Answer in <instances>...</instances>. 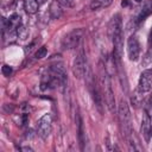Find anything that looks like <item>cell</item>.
<instances>
[{
	"instance_id": "obj_1",
	"label": "cell",
	"mask_w": 152,
	"mask_h": 152,
	"mask_svg": "<svg viewBox=\"0 0 152 152\" xmlns=\"http://www.w3.org/2000/svg\"><path fill=\"white\" fill-rule=\"evenodd\" d=\"M118 115H119V121H120V127H121V132L122 135L126 138V140L128 141L129 148L133 150L134 148V144L132 141L133 138V129H132V125H131V114H129V108L128 104L125 100H121L118 107Z\"/></svg>"
},
{
	"instance_id": "obj_2",
	"label": "cell",
	"mask_w": 152,
	"mask_h": 152,
	"mask_svg": "<svg viewBox=\"0 0 152 152\" xmlns=\"http://www.w3.org/2000/svg\"><path fill=\"white\" fill-rule=\"evenodd\" d=\"M100 74H101V86H102V90H103V96L107 103V107L109 109V112L114 113L115 112V97H114V91L112 88V82H110V77L107 74L106 68L103 66L102 63H100Z\"/></svg>"
},
{
	"instance_id": "obj_3",
	"label": "cell",
	"mask_w": 152,
	"mask_h": 152,
	"mask_svg": "<svg viewBox=\"0 0 152 152\" xmlns=\"http://www.w3.org/2000/svg\"><path fill=\"white\" fill-rule=\"evenodd\" d=\"M82 36H83V30L82 28H76V30L69 32L63 38L62 46L64 49H74L76 46H78V44L82 39Z\"/></svg>"
},
{
	"instance_id": "obj_4",
	"label": "cell",
	"mask_w": 152,
	"mask_h": 152,
	"mask_svg": "<svg viewBox=\"0 0 152 152\" xmlns=\"http://www.w3.org/2000/svg\"><path fill=\"white\" fill-rule=\"evenodd\" d=\"M51 125H52V118L50 114H44L38 121H37V133L43 139H46L51 132Z\"/></svg>"
},
{
	"instance_id": "obj_5",
	"label": "cell",
	"mask_w": 152,
	"mask_h": 152,
	"mask_svg": "<svg viewBox=\"0 0 152 152\" xmlns=\"http://www.w3.org/2000/svg\"><path fill=\"white\" fill-rule=\"evenodd\" d=\"M127 53L131 61H138L140 55V44L135 36H131L127 39Z\"/></svg>"
},
{
	"instance_id": "obj_6",
	"label": "cell",
	"mask_w": 152,
	"mask_h": 152,
	"mask_svg": "<svg viewBox=\"0 0 152 152\" xmlns=\"http://www.w3.org/2000/svg\"><path fill=\"white\" fill-rule=\"evenodd\" d=\"M72 72H74L75 77H77V78H81L84 75V72H86V58H84L83 52L78 53L76 56V58L74 59Z\"/></svg>"
},
{
	"instance_id": "obj_7",
	"label": "cell",
	"mask_w": 152,
	"mask_h": 152,
	"mask_svg": "<svg viewBox=\"0 0 152 152\" xmlns=\"http://www.w3.org/2000/svg\"><path fill=\"white\" fill-rule=\"evenodd\" d=\"M138 88H139L142 93L151 90V88H152V70L147 69V70H144V71L140 74Z\"/></svg>"
},
{
	"instance_id": "obj_8",
	"label": "cell",
	"mask_w": 152,
	"mask_h": 152,
	"mask_svg": "<svg viewBox=\"0 0 152 152\" xmlns=\"http://www.w3.org/2000/svg\"><path fill=\"white\" fill-rule=\"evenodd\" d=\"M141 133L146 141H150V138L152 135V118L147 112L142 114L141 119Z\"/></svg>"
},
{
	"instance_id": "obj_9",
	"label": "cell",
	"mask_w": 152,
	"mask_h": 152,
	"mask_svg": "<svg viewBox=\"0 0 152 152\" xmlns=\"http://www.w3.org/2000/svg\"><path fill=\"white\" fill-rule=\"evenodd\" d=\"M115 68H116V71H118V76H119V81H120V84H121V88L124 89V91L127 94L128 93V81H127V77H126V72H125V69L122 68V63H116L114 64Z\"/></svg>"
},
{
	"instance_id": "obj_10",
	"label": "cell",
	"mask_w": 152,
	"mask_h": 152,
	"mask_svg": "<svg viewBox=\"0 0 152 152\" xmlns=\"http://www.w3.org/2000/svg\"><path fill=\"white\" fill-rule=\"evenodd\" d=\"M62 5L57 1V0H52L50 2V6H49V13H50V17L51 19H59L63 14V11H62Z\"/></svg>"
},
{
	"instance_id": "obj_11",
	"label": "cell",
	"mask_w": 152,
	"mask_h": 152,
	"mask_svg": "<svg viewBox=\"0 0 152 152\" xmlns=\"http://www.w3.org/2000/svg\"><path fill=\"white\" fill-rule=\"evenodd\" d=\"M90 90H91V95H93V100L97 107V109L102 113V95L100 94V90L97 88V86L95 83L90 84Z\"/></svg>"
},
{
	"instance_id": "obj_12",
	"label": "cell",
	"mask_w": 152,
	"mask_h": 152,
	"mask_svg": "<svg viewBox=\"0 0 152 152\" xmlns=\"http://www.w3.org/2000/svg\"><path fill=\"white\" fill-rule=\"evenodd\" d=\"M24 7L28 14H34L38 11L39 4L37 0H24Z\"/></svg>"
},
{
	"instance_id": "obj_13",
	"label": "cell",
	"mask_w": 152,
	"mask_h": 152,
	"mask_svg": "<svg viewBox=\"0 0 152 152\" xmlns=\"http://www.w3.org/2000/svg\"><path fill=\"white\" fill-rule=\"evenodd\" d=\"M20 15L19 14H17V13H14V14H12L8 19H7V28L8 30H13V28H18L19 26H20Z\"/></svg>"
},
{
	"instance_id": "obj_14",
	"label": "cell",
	"mask_w": 152,
	"mask_h": 152,
	"mask_svg": "<svg viewBox=\"0 0 152 152\" xmlns=\"http://www.w3.org/2000/svg\"><path fill=\"white\" fill-rule=\"evenodd\" d=\"M112 4V0H93L90 2V10L95 11L102 7H108Z\"/></svg>"
},
{
	"instance_id": "obj_15",
	"label": "cell",
	"mask_w": 152,
	"mask_h": 152,
	"mask_svg": "<svg viewBox=\"0 0 152 152\" xmlns=\"http://www.w3.org/2000/svg\"><path fill=\"white\" fill-rule=\"evenodd\" d=\"M141 101H142V91L138 88V89L134 90V93L132 94V96H131V102H132V104H133L134 107H139V104L141 103Z\"/></svg>"
},
{
	"instance_id": "obj_16",
	"label": "cell",
	"mask_w": 152,
	"mask_h": 152,
	"mask_svg": "<svg viewBox=\"0 0 152 152\" xmlns=\"http://www.w3.org/2000/svg\"><path fill=\"white\" fill-rule=\"evenodd\" d=\"M151 13H152V5H151V4L145 5V7L141 10V12H140V14H139V17H138V21L145 20Z\"/></svg>"
},
{
	"instance_id": "obj_17",
	"label": "cell",
	"mask_w": 152,
	"mask_h": 152,
	"mask_svg": "<svg viewBox=\"0 0 152 152\" xmlns=\"http://www.w3.org/2000/svg\"><path fill=\"white\" fill-rule=\"evenodd\" d=\"M17 36H18L19 39L25 40V39L28 37V30H27L24 25H20V26L17 28Z\"/></svg>"
},
{
	"instance_id": "obj_18",
	"label": "cell",
	"mask_w": 152,
	"mask_h": 152,
	"mask_svg": "<svg viewBox=\"0 0 152 152\" xmlns=\"http://www.w3.org/2000/svg\"><path fill=\"white\" fill-rule=\"evenodd\" d=\"M77 126H78V139H80V144H81V148H83V144H84V139H83V122L81 120V118L77 119Z\"/></svg>"
},
{
	"instance_id": "obj_19",
	"label": "cell",
	"mask_w": 152,
	"mask_h": 152,
	"mask_svg": "<svg viewBox=\"0 0 152 152\" xmlns=\"http://www.w3.org/2000/svg\"><path fill=\"white\" fill-rule=\"evenodd\" d=\"M46 53H48V49H46V46H42V48H39V49L36 51L34 57H36L37 59H40V58L45 57V56H46Z\"/></svg>"
},
{
	"instance_id": "obj_20",
	"label": "cell",
	"mask_w": 152,
	"mask_h": 152,
	"mask_svg": "<svg viewBox=\"0 0 152 152\" xmlns=\"http://www.w3.org/2000/svg\"><path fill=\"white\" fill-rule=\"evenodd\" d=\"M1 72H2L4 76L8 77V76H11V74H12V68H11L10 65H7V64H4L2 68H1Z\"/></svg>"
},
{
	"instance_id": "obj_21",
	"label": "cell",
	"mask_w": 152,
	"mask_h": 152,
	"mask_svg": "<svg viewBox=\"0 0 152 152\" xmlns=\"http://www.w3.org/2000/svg\"><path fill=\"white\" fill-rule=\"evenodd\" d=\"M62 6H65V7H71L72 6V0H57Z\"/></svg>"
},
{
	"instance_id": "obj_22",
	"label": "cell",
	"mask_w": 152,
	"mask_h": 152,
	"mask_svg": "<svg viewBox=\"0 0 152 152\" xmlns=\"http://www.w3.org/2000/svg\"><path fill=\"white\" fill-rule=\"evenodd\" d=\"M121 6L122 7H127L128 6V0H122L121 1Z\"/></svg>"
},
{
	"instance_id": "obj_23",
	"label": "cell",
	"mask_w": 152,
	"mask_h": 152,
	"mask_svg": "<svg viewBox=\"0 0 152 152\" xmlns=\"http://www.w3.org/2000/svg\"><path fill=\"white\" fill-rule=\"evenodd\" d=\"M148 103H150V107H152V94L150 95V99H148Z\"/></svg>"
},
{
	"instance_id": "obj_24",
	"label": "cell",
	"mask_w": 152,
	"mask_h": 152,
	"mask_svg": "<svg viewBox=\"0 0 152 152\" xmlns=\"http://www.w3.org/2000/svg\"><path fill=\"white\" fill-rule=\"evenodd\" d=\"M37 1H38V4L40 5V4H44V2L46 1V0H37Z\"/></svg>"
},
{
	"instance_id": "obj_25",
	"label": "cell",
	"mask_w": 152,
	"mask_h": 152,
	"mask_svg": "<svg viewBox=\"0 0 152 152\" xmlns=\"http://www.w3.org/2000/svg\"><path fill=\"white\" fill-rule=\"evenodd\" d=\"M135 1H137V2H140V1H142V0H135Z\"/></svg>"
}]
</instances>
